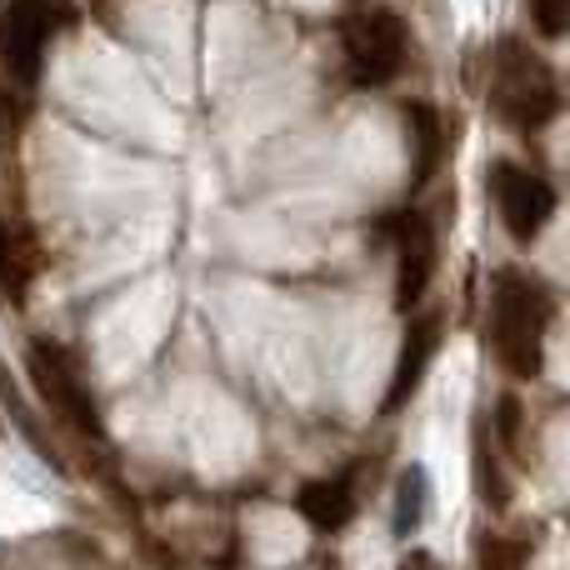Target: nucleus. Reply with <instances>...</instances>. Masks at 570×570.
Listing matches in <instances>:
<instances>
[{
	"label": "nucleus",
	"instance_id": "obj_19",
	"mask_svg": "<svg viewBox=\"0 0 570 570\" xmlns=\"http://www.w3.org/2000/svg\"><path fill=\"white\" fill-rule=\"evenodd\" d=\"M401 570H441V566H435V556L411 551V556H405V561H401Z\"/></svg>",
	"mask_w": 570,
	"mask_h": 570
},
{
	"label": "nucleus",
	"instance_id": "obj_18",
	"mask_svg": "<svg viewBox=\"0 0 570 570\" xmlns=\"http://www.w3.org/2000/svg\"><path fill=\"white\" fill-rule=\"evenodd\" d=\"M16 126H20V100L0 86V150H6L10 136H16Z\"/></svg>",
	"mask_w": 570,
	"mask_h": 570
},
{
	"label": "nucleus",
	"instance_id": "obj_9",
	"mask_svg": "<svg viewBox=\"0 0 570 570\" xmlns=\"http://www.w3.org/2000/svg\"><path fill=\"white\" fill-rule=\"evenodd\" d=\"M46 271V250L40 236L26 220H6L0 216V301L6 305H26L30 285Z\"/></svg>",
	"mask_w": 570,
	"mask_h": 570
},
{
	"label": "nucleus",
	"instance_id": "obj_7",
	"mask_svg": "<svg viewBox=\"0 0 570 570\" xmlns=\"http://www.w3.org/2000/svg\"><path fill=\"white\" fill-rule=\"evenodd\" d=\"M395 236V305L405 315L425 301L435 281V261H441V236H435V220L425 210H411L391 226Z\"/></svg>",
	"mask_w": 570,
	"mask_h": 570
},
{
	"label": "nucleus",
	"instance_id": "obj_6",
	"mask_svg": "<svg viewBox=\"0 0 570 570\" xmlns=\"http://www.w3.org/2000/svg\"><path fill=\"white\" fill-rule=\"evenodd\" d=\"M491 196L495 210H501V226L515 240H535L556 216V190L535 170L515 166V160H495L491 166Z\"/></svg>",
	"mask_w": 570,
	"mask_h": 570
},
{
	"label": "nucleus",
	"instance_id": "obj_16",
	"mask_svg": "<svg viewBox=\"0 0 570 570\" xmlns=\"http://www.w3.org/2000/svg\"><path fill=\"white\" fill-rule=\"evenodd\" d=\"M475 570H525V546L505 541V535H485L475 551Z\"/></svg>",
	"mask_w": 570,
	"mask_h": 570
},
{
	"label": "nucleus",
	"instance_id": "obj_14",
	"mask_svg": "<svg viewBox=\"0 0 570 570\" xmlns=\"http://www.w3.org/2000/svg\"><path fill=\"white\" fill-rule=\"evenodd\" d=\"M475 491H481V501L491 505V511H505V505H511V481H505L495 451L485 445V435L475 441Z\"/></svg>",
	"mask_w": 570,
	"mask_h": 570
},
{
	"label": "nucleus",
	"instance_id": "obj_17",
	"mask_svg": "<svg viewBox=\"0 0 570 570\" xmlns=\"http://www.w3.org/2000/svg\"><path fill=\"white\" fill-rule=\"evenodd\" d=\"M531 20L546 40H561L570 20V0H531Z\"/></svg>",
	"mask_w": 570,
	"mask_h": 570
},
{
	"label": "nucleus",
	"instance_id": "obj_5",
	"mask_svg": "<svg viewBox=\"0 0 570 570\" xmlns=\"http://www.w3.org/2000/svg\"><path fill=\"white\" fill-rule=\"evenodd\" d=\"M341 46H345V60H351V76L361 86H385V80L401 76L405 50H411V30H405V20L395 10L371 6L345 16Z\"/></svg>",
	"mask_w": 570,
	"mask_h": 570
},
{
	"label": "nucleus",
	"instance_id": "obj_13",
	"mask_svg": "<svg viewBox=\"0 0 570 570\" xmlns=\"http://www.w3.org/2000/svg\"><path fill=\"white\" fill-rule=\"evenodd\" d=\"M425 515H431V475H425V465L411 461L401 475H395L391 535H395V541H411V535L425 525Z\"/></svg>",
	"mask_w": 570,
	"mask_h": 570
},
{
	"label": "nucleus",
	"instance_id": "obj_10",
	"mask_svg": "<svg viewBox=\"0 0 570 570\" xmlns=\"http://www.w3.org/2000/svg\"><path fill=\"white\" fill-rule=\"evenodd\" d=\"M405 136H411V190H425L441 176L445 156H451V136H445V116L431 100H405Z\"/></svg>",
	"mask_w": 570,
	"mask_h": 570
},
{
	"label": "nucleus",
	"instance_id": "obj_1",
	"mask_svg": "<svg viewBox=\"0 0 570 570\" xmlns=\"http://www.w3.org/2000/svg\"><path fill=\"white\" fill-rule=\"evenodd\" d=\"M551 295L525 271H501L491 285V351L505 375L535 381L546 365V331H551Z\"/></svg>",
	"mask_w": 570,
	"mask_h": 570
},
{
	"label": "nucleus",
	"instance_id": "obj_4",
	"mask_svg": "<svg viewBox=\"0 0 570 570\" xmlns=\"http://www.w3.org/2000/svg\"><path fill=\"white\" fill-rule=\"evenodd\" d=\"M26 375H30V385H36L40 405H46V411L56 415L66 431L90 435V441H100V435H106L96 401H90V385L80 381L76 361H70L56 341H30L26 345Z\"/></svg>",
	"mask_w": 570,
	"mask_h": 570
},
{
	"label": "nucleus",
	"instance_id": "obj_12",
	"mask_svg": "<svg viewBox=\"0 0 570 570\" xmlns=\"http://www.w3.org/2000/svg\"><path fill=\"white\" fill-rule=\"evenodd\" d=\"M0 405H6V415H10V425H16L20 441H26L30 451H36L56 475H70V465H66V455H60V445L50 441V431L40 425V415L30 411L26 391H20V381L10 375V365H6V361H0Z\"/></svg>",
	"mask_w": 570,
	"mask_h": 570
},
{
	"label": "nucleus",
	"instance_id": "obj_3",
	"mask_svg": "<svg viewBox=\"0 0 570 570\" xmlns=\"http://www.w3.org/2000/svg\"><path fill=\"white\" fill-rule=\"evenodd\" d=\"M76 26V0H6L0 10V66L16 86H36L46 66V46Z\"/></svg>",
	"mask_w": 570,
	"mask_h": 570
},
{
	"label": "nucleus",
	"instance_id": "obj_11",
	"mask_svg": "<svg viewBox=\"0 0 570 570\" xmlns=\"http://www.w3.org/2000/svg\"><path fill=\"white\" fill-rule=\"evenodd\" d=\"M295 511L315 525L321 535H335L355 521L361 511V495H355V465L341 475H325V481H305L301 495H295Z\"/></svg>",
	"mask_w": 570,
	"mask_h": 570
},
{
	"label": "nucleus",
	"instance_id": "obj_8",
	"mask_svg": "<svg viewBox=\"0 0 570 570\" xmlns=\"http://www.w3.org/2000/svg\"><path fill=\"white\" fill-rule=\"evenodd\" d=\"M441 341H445V311H415L411 321H405L401 355H395V371H391V391H385V401H381L385 415H395L415 391H421L431 361L441 355Z\"/></svg>",
	"mask_w": 570,
	"mask_h": 570
},
{
	"label": "nucleus",
	"instance_id": "obj_15",
	"mask_svg": "<svg viewBox=\"0 0 570 570\" xmlns=\"http://www.w3.org/2000/svg\"><path fill=\"white\" fill-rule=\"evenodd\" d=\"M525 415H521V401L515 395H501V405H495V435H501V445L515 455V461H531V451H525V435H521Z\"/></svg>",
	"mask_w": 570,
	"mask_h": 570
},
{
	"label": "nucleus",
	"instance_id": "obj_2",
	"mask_svg": "<svg viewBox=\"0 0 570 570\" xmlns=\"http://www.w3.org/2000/svg\"><path fill=\"white\" fill-rule=\"evenodd\" d=\"M485 100H491V116L511 130H541L561 116V86H556L551 60L535 56L515 36L495 40Z\"/></svg>",
	"mask_w": 570,
	"mask_h": 570
}]
</instances>
